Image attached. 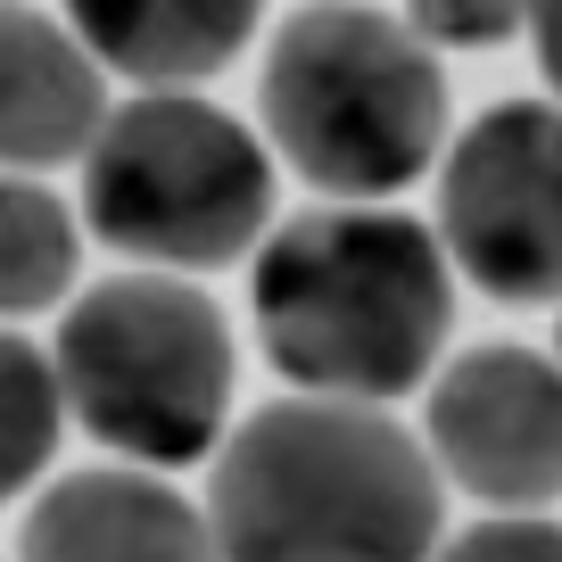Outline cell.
<instances>
[{
    "label": "cell",
    "instance_id": "obj_1",
    "mask_svg": "<svg viewBox=\"0 0 562 562\" xmlns=\"http://www.w3.org/2000/svg\"><path fill=\"white\" fill-rule=\"evenodd\" d=\"M207 538L215 562H430L439 472L381 405L281 397L215 456Z\"/></svg>",
    "mask_w": 562,
    "mask_h": 562
},
{
    "label": "cell",
    "instance_id": "obj_2",
    "mask_svg": "<svg viewBox=\"0 0 562 562\" xmlns=\"http://www.w3.org/2000/svg\"><path fill=\"white\" fill-rule=\"evenodd\" d=\"M248 306L273 372L299 397L389 405L422 389L456 323V273L439 232L397 207L290 215L248 265Z\"/></svg>",
    "mask_w": 562,
    "mask_h": 562
},
{
    "label": "cell",
    "instance_id": "obj_3",
    "mask_svg": "<svg viewBox=\"0 0 562 562\" xmlns=\"http://www.w3.org/2000/svg\"><path fill=\"white\" fill-rule=\"evenodd\" d=\"M265 133L299 182L339 207H381L447 140V75L389 9L315 0L265 50Z\"/></svg>",
    "mask_w": 562,
    "mask_h": 562
},
{
    "label": "cell",
    "instance_id": "obj_4",
    "mask_svg": "<svg viewBox=\"0 0 562 562\" xmlns=\"http://www.w3.org/2000/svg\"><path fill=\"white\" fill-rule=\"evenodd\" d=\"M50 372L58 405L140 472H182L224 439L232 331L175 273L91 281L58 323Z\"/></svg>",
    "mask_w": 562,
    "mask_h": 562
},
{
    "label": "cell",
    "instance_id": "obj_5",
    "mask_svg": "<svg viewBox=\"0 0 562 562\" xmlns=\"http://www.w3.org/2000/svg\"><path fill=\"white\" fill-rule=\"evenodd\" d=\"M83 224L158 273H215L273 224V158L224 108L191 91H140L108 108L83 149Z\"/></svg>",
    "mask_w": 562,
    "mask_h": 562
},
{
    "label": "cell",
    "instance_id": "obj_6",
    "mask_svg": "<svg viewBox=\"0 0 562 562\" xmlns=\"http://www.w3.org/2000/svg\"><path fill=\"white\" fill-rule=\"evenodd\" d=\"M439 248L505 306L562 299V108L505 100L447 149Z\"/></svg>",
    "mask_w": 562,
    "mask_h": 562
},
{
    "label": "cell",
    "instance_id": "obj_7",
    "mask_svg": "<svg viewBox=\"0 0 562 562\" xmlns=\"http://www.w3.org/2000/svg\"><path fill=\"white\" fill-rule=\"evenodd\" d=\"M422 456L480 505L562 496V364L538 348H472L430 381Z\"/></svg>",
    "mask_w": 562,
    "mask_h": 562
},
{
    "label": "cell",
    "instance_id": "obj_8",
    "mask_svg": "<svg viewBox=\"0 0 562 562\" xmlns=\"http://www.w3.org/2000/svg\"><path fill=\"white\" fill-rule=\"evenodd\" d=\"M18 562H215L207 513L140 463H100L42 488Z\"/></svg>",
    "mask_w": 562,
    "mask_h": 562
},
{
    "label": "cell",
    "instance_id": "obj_9",
    "mask_svg": "<svg viewBox=\"0 0 562 562\" xmlns=\"http://www.w3.org/2000/svg\"><path fill=\"white\" fill-rule=\"evenodd\" d=\"M108 116V75L58 18L0 0V166L42 175L91 149Z\"/></svg>",
    "mask_w": 562,
    "mask_h": 562
},
{
    "label": "cell",
    "instance_id": "obj_10",
    "mask_svg": "<svg viewBox=\"0 0 562 562\" xmlns=\"http://www.w3.org/2000/svg\"><path fill=\"white\" fill-rule=\"evenodd\" d=\"M257 18L265 0H67V34L91 50V67L140 91H182L199 75H224L257 34Z\"/></svg>",
    "mask_w": 562,
    "mask_h": 562
},
{
    "label": "cell",
    "instance_id": "obj_11",
    "mask_svg": "<svg viewBox=\"0 0 562 562\" xmlns=\"http://www.w3.org/2000/svg\"><path fill=\"white\" fill-rule=\"evenodd\" d=\"M75 207L34 175H0V323H25L75 290Z\"/></svg>",
    "mask_w": 562,
    "mask_h": 562
},
{
    "label": "cell",
    "instance_id": "obj_12",
    "mask_svg": "<svg viewBox=\"0 0 562 562\" xmlns=\"http://www.w3.org/2000/svg\"><path fill=\"white\" fill-rule=\"evenodd\" d=\"M58 422H67V405H58L50 356H42L18 323H0V505L25 496L42 472H50Z\"/></svg>",
    "mask_w": 562,
    "mask_h": 562
},
{
    "label": "cell",
    "instance_id": "obj_13",
    "mask_svg": "<svg viewBox=\"0 0 562 562\" xmlns=\"http://www.w3.org/2000/svg\"><path fill=\"white\" fill-rule=\"evenodd\" d=\"M529 25V0H405V34L447 50H496Z\"/></svg>",
    "mask_w": 562,
    "mask_h": 562
},
{
    "label": "cell",
    "instance_id": "obj_14",
    "mask_svg": "<svg viewBox=\"0 0 562 562\" xmlns=\"http://www.w3.org/2000/svg\"><path fill=\"white\" fill-rule=\"evenodd\" d=\"M430 562H562V521H546V513H496V521H472L463 538H447Z\"/></svg>",
    "mask_w": 562,
    "mask_h": 562
},
{
    "label": "cell",
    "instance_id": "obj_15",
    "mask_svg": "<svg viewBox=\"0 0 562 562\" xmlns=\"http://www.w3.org/2000/svg\"><path fill=\"white\" fill-rule=\"evenodd\" d=\"M521 34L538 42V67H546V83H554V100H562V0H529Z\"/></svg>",
    "mask_w": 562,
    "mask_h": 562
},
{
    "label": "cell",
    "instance_id": "obj_16",
    "mask_svg": "<svg viewBox=\"0 0 562 562\" xmlns=\"http://www.w3.org/2000/svg\"><path fill=\"white\" fill-rule=\"evenodd\" d=\"M554 356H562V315H554Z\"/></svg>",
    "mask_w": 562,
    "mask_h": 562
}]
</instances>
